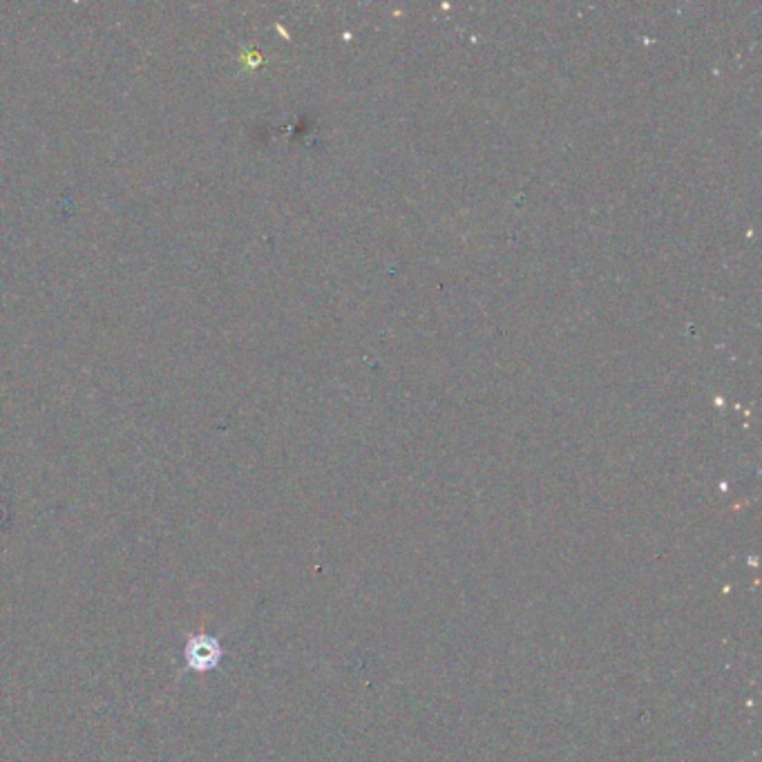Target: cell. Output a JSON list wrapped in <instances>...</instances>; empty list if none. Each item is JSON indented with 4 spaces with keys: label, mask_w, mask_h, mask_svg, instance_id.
<instances>
[{
    "label": "cell",
    "mask_w": 762,
    "mask_h": 762,
    "mask_svg": "<svg viewBox=\"0 0 762 762\" xmlns=\"http://www.w3.org/2000/svg\"><path fill=\"white\" fill-rule=\"evenodd\" d=\"M186 657H188V662L195 666V669L204 671L217 662L219 646L215 644V642L204 640V637H195V640L188 644V653H186Z\"/></svg>",
    "instance_id": "6da1fadb"
}]
</instances>
